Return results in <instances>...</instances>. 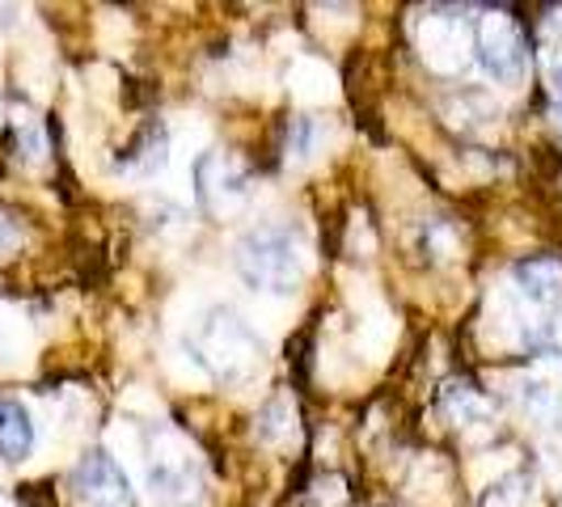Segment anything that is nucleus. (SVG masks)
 <instances>
[{
  "instance_id": "f257e3e1",
  "label": "nucleus",
  "mask_w": 562,
  "mask_h": 507,
  "mask_svg": "<svg viewBox=\"0 0 562 507\" xmlns=\"http://www.w3.org/2000/svg\"><path fill=\"white\" fill-rule=\"evenodd\" d=\"M187 351L221 385H237V381L254 376V368L262 364V342L233 309L207 313L195 335L187 338Z\"/></svg>"
},
{
  "instance_id": "f03ea898",
  "label": "nucleus",
  "mask_w": 562,
  "mask_h": 507,
  "mask_svg": "<svg viewBox=\"0 0 562 507\" xmlns=\"http://www.w3.org/2000/svg\"><path fill=\"white\" fill-rule=\"evenodd\" d=\"M237 271L254 292L288 296L305 275V254H301V241L292 237V228L258 225L237 241Z\"/></svg>"
},
{
  "instance_id": "7ed1b4c3",
  "label": "nucleus",
  "mask_w": 562,
  "mask_h": 507,
  "mask_svg": "<svg viewBox=\"0 0 562 507\" xmlns=\"http://www.w3.org/2000/svg\"><path fill=\"white\" fill-rule=\"evenodd\" d=\"M479 64L491 81L512 84L525 77V34L516 26V18L507 13H486L479 22Z\"/></svg>"
},
{
  "instance_id": "20e7f679",
  "label": "nucleus",
  "mask_w": 562,
  "mask_h": 507,
  "mask_svg": "<svg viewBox=\"0 0 562 507\" xmlns=\"http://www.w3.org/2000/svg\"><path fill=\"white\" fill-rule=\"evenodd\" d=\"M195 195L207 212H233L250 195V173L233 153H203L195 161Z\"/></svg>"
},
{
  "instance_id": "39448f33",
  "label": "nucleus",
  "mask_w": 562,
  "mask_h": 507,
  "mask_svg": "<svg viewBox=\"0 0 562 507\" xmlns=\"http://www.w3.org/2000/svg\"><path fill=\"white\" fill-rule=\"evenodd\" d=\"M72 491H77L81 507H136V495H132L127 474L119 470V461H114L111 452H102V449H93L81 465H77Z\"/></svg>"
},
{
  "instance_id": "423d86ee",
  "label": "nucleus",
  "mask_w": 562,
  "mask_h": 507,
  "mask_svg": "<svg viewBox=\"0 0 562 507\" xmlns=\"http://www.w3.org/2000/svg\"><path fill=\"white\" fill-rule=\"evenodd\" d=\"M148 491L157 507H195L199 504V474L182 457H157L148 465Z\"/></svg>"
},
{
  "instance_id": "0eeeda50",
  "label": "nucleus",
  "mask_w": 562,
  "mask_h": 507,
  "mask_svg": "<svg viewBox=\"0 0 562 507\" xmlns=\"http://www.w3.org/2000/svg\"><path fill=\"white\" fill-rule=\"evenodd\" d=\"M512 280L537 309L562 305V258H525L512 267Z\"/></svg>"
},
{
  "instance_id": "6e6552de",
  "label": "nucleus",
  "mask_w": 562,
  "mask_h": 507,
  "mask_svg": "<svg viewBox=\"0 0 562 507\" xmlns=\"http://www.w3.org/2000/svg\"><path fill=\"white\" fill-rule=\"evenodd\" d=\"M34 449V422L22 402H0V457L22 461Z\"/></svg>"
},
{
  "instance_id": "1a4fd4ad",
  "label": "nucleus",
  "mask_w": 562,
  "mask_h": 507,
  "mask_svg": "<svg viewBox=\"0 0 562 507\" xmlns=\"http://www.w3.org/2000/svg\"><path fill=\"white\" fill-rule=\"evenodd\" d=\"M169 161V136L161 123H153V127H144L140 136H136V144L123 153V169L127 173H157V169H166Z\"/></svg>"
},
{
  "instance_id": "9d476101",
  "label": "nucleus",
  "mask_w": 562,
  "mask_h": 507,
  "mask_svg": "<svg viewBox=\"0 0 562 507\" xmlns=\"http://www.w3.org/2000/svg\"><path fill=\"white\" fill-rule=\"evenodd\" d=\"M440 406H445L457 422H482L491 415L486 397H482L474 385H461V381H449V385L440 390Z\"/></svg>"
},
{
  "instance_id": "9b49d317",
  "label": "nucleus",
  "mask_w": 562,
  "mask_h": 507,
  "mask_svg": "<svg viewBox=\"0 0 562 507\" xmlns=\"http://www.w3.org/2000/svg\"><path fill=\"white\" fill-rule=\"evenodd\" d=\"M288 427H292V406H288L283 397H271V402L258 410V419H254V436H258L262 444H276V440H283Z\"/></svg>"
},
{
  "instance_id": "f8f14e48",
  "label": "nucleus",
  "mask_w": 562,
  "mask_h": 507,
  "mask_svg": "<svg viewBox=\"0 0 562 507\" xmlns=\"http://www.w3.org/2000/svg\"><path fill=\"white\" fill-rule=\"evenodd\" d=\"M529 499H533V482L525 478V474H512L499 486H491V495H486L482 507H516V504H529Z\"/></svg>"
},
{
  "instance_id": "ddd939ff",
  "label": "nucleus",
  "mask_w": 562,
  "mask_h": 507,
  "mask_svg": "<svg viewBox=\"0 0 562 507\" xmlns=\"http://www.w3.org/2000/svg\"><path fill=\"white\" fill-rule=\"evenodd\" d=\"M520 397H525V406H533L541 415H550V410H559L562 406V394L550 385V381H541V376H529L525 385H520Z\"/></svg>"
},
{
  "instance_id": "4468645a",
  "label": "nucleus",
  "mask_w": 562,
  "mask_h": 507,
  "mask_svg": "<svg viewBox=\"0 0 562 507\" xmlns=\"http://www.w3.org/2000/svg\"><path fill=\"white\" fill-rule=\"evenodd\" d=\"M317 144H322V127H317L313 119H296L292 140H288V153H292L296 161H310L313 153H317Z\"/></svg>"
},
{
  "instance_id": "2eb2a0df",
  "label": "nucleus",
  "mask_w": 562,
  "mask_h": 507,
  "mask_svg": "<svg viewBox=\"0 0 562 507\" xmlns=\"http://www.w3.org/2000/svg\"><path fill=\"white\" fill-rule=\"evenodd\" d=\"M22 148H26V157L30 161H43L47 157V140H43V127L38 123H22Z\"/></svg>"
},
{
  "instance_id": "dca6fc26",
  "label": "nucleus",
  "mask_w": 562,
  "mask_h": 507,
  "mask_svg": "<svg viewBox=\"0 0 562 507\" xmlns=\"http://www.w3.org/2000/svg\"><path fill=\"white\" fill-rule=\"evenodd\" d=\"M18 241H22V228H18L13 221H9V216H4V212H0V254L13 250Z\"/></svg>"
},
{
  "instance_id": "f3484780",
  "label": "nucleus",
  "mask_w": 562,
  "mask_h": 507,
  "mask_svg": "<svg viewBox=\"0 0 562 507\" xmlns=\"http://www.w3.org/2000/svg\"><path fill=\"white\" fill-rule=\"evenodd\" d=\"M550 93H554V119H559V127H562V64L550 68Z\"/></svg>"
}]
</instances>
